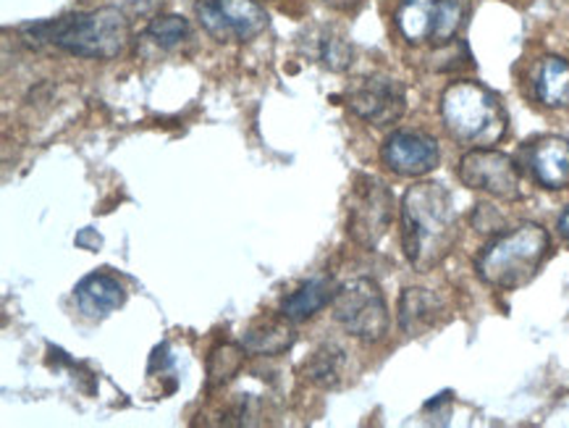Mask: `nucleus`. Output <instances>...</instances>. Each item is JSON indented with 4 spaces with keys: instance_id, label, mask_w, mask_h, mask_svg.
<instances>
[{
    "instance_id": "19",
    "label": "nucleus",
    "mask_w": 569,
    "mask_h": 428,
    "mask_svg": "<svg viewBox=\"0 0 569 428\" xmlns=\"http://www.w3.org/2000/svg\"><path fill=\"white\" fill-rule=\"evenodd\" d=\"M312 56H316V61L323 69L333 71V74H341V71H347L349 67H352L355 48H352V42L341 38V34L333 32V29H320Z\"/></svg>"
},
{
    "instance_id": "15",
    "label": "nucleus",
    "mask_w": 569,
    "mask_h": 428,
    "mask_svg": "<svg viewBox=\"0 0 569 428\" xmlns=\"http://www.w3.org/2000/svg\"><path fill=\"white\" fill-rule=\"evenodd\" d=\"M297 342V331L287 316H262L244 331L242 347L247 355L258 358H276L291 350Z\"/></svg>"
},
{
    "instance_id": "18",
    "label": "nucleus",
    "mask_w": 569,
    "mask_h": 428,
    "mask_svg": "<svg viewBox=\"0 0 569 428\" xmlns=\"http://www.w3.org/2000/svg\"><path fill=\"white\" fill-rule=\"evenodd\" d=\"M347 352L337 345H323L305 362V376L320 389H337L345 381Z\"/></svg>"
},
{
    "instance_id": "8",
    "label": "nucleus",
    "mask_w": 569,
    "mask_h": 428,
    "mask_svg": "<svg viewBox=\"0 0 569 428\" xmlns=\"http://www.w3.org/2000/svg\"><path fill=\"white\" fill-rule=\"evenodd\" d=\"M459 181L470 190L486 192L496 200L517 202L522 198V179L515 158L493 148H472L459 158Z\"/></svg>"
},
{
    "instance_id": "2",
    "label": "nucleus",
    "mask_w": 569,
    "mask_h": 428,
    "mask_svg": "<svg viewBox=\"0 0 569 428\" xmlns=\"http://www.w3.org/2000/svg\"><path fill=\"white\" fill-rule=\"evenodd\" d=\"M21 32L38 46H53L69 56L111 61L129 48L131 19L119 6H103L94 11L66 13L42 24H29Z\"/></svg>"
},
{
    "instance_id": "10",
    "label": "nucleus",
    "mask_w": 569,
    "mask_h": 428,
    "mask_svg": "<svg viewBox=\"0 0 569 428\" xmlns=\"http://www.w3.org/2000/svg\"><path fill=\"white\" fill-rule=\"evenodd\" d=\"M345 103L357 119L373 127H391L407 111V90L399 79L370 74L347 87Z\"/></svg>"
},
{
    "instance_id": "12",
    "label": "nucleus",
    "mask_w": 569,
    "mask_h": 428,
    "mask_svg": "<svg viewBox=\"0 0 569 428\" xmlns=\"http://www.w3.org/2000/svg\"><path fill=\"white\" fill-rule=\"evenodd\" d=\"M520 158L543 190L557 192L569 187V140L565 137H538L525 145Z\"/></svg>"
},
{
    "instance_id": "1",
    "label": "nucleus",
    "mask_w": 569,
    "mask_h": 428,
    "mask_svg": "<svg viewBox=\"0 0 569 428\" xmlns=\"http://www.w3.org/2000/svg\"><path fill=\"white\" fill-rule=\"evenodd\" d=\"M401 250L418 273L433 271L455 250L459 227L451 192L439 181H420L405 192L399 208Z\"/></svg>"
},
{
    "instance_id": "21",
    "label": "nucleus",
    "mask_w": 569,
    "mask_h": 428,
    "mask_svg": "<svg viewBox=\"0 0 569 428\" xmlns=\"http://www.w3.org/2000/svg\"><path fill=\"white\" fill-rule=\"evenodd\" d=\"M144 38L160 50H177L189 38V21L179 13H158L144 29Z\"/></svg>"
},
{
    "instance_id": "22",
    "label": "nucleus",
    "mask_w": 569,
    "mask_h": 428,
    "mask_svg": "<svg viewBox=\"0 0 569 428\" xmlns=\"http://www.w3.org/2000/svg\"><path fill=\"white\" fill-rule=\"evenodd\" d=\"M113 6H119L129 19H148L156 17L160 0H116Z\"/></svg>"
},
{
    "instance_id": "6",
    "label": "nucleus",
    "mask_w": 569,
    "mask_h": 428,
    "mask_svg": "<svg viewBox=\"0 0 569 428\" xmlns=\"http://www.w3.org/2000/svg\"><path fill=\"white\" fill-rule=\"evenodd\" d=\"M470 13V0H401L397 29L410 46H447L455 42Z\"/></svg>"
},
{
    "instance_id": "7",
    "label": "nucleus",
    "mask_w": 569,
    "mask_h": 428,
    "mask_svg": "<svg viewBox=\"0 0 569 428\" xmlns=\"http://www.w3.org/2000/svg\"><path fill=\"white\" fill-rule=\"evenodd\" d=\"M393 221L389 185L370 173H357L347 200V235L365 250H376Z\"/></svg>"
},
{
    "instance_id": "25",
    "label": "nucleus",
    "mask_w": 569,
    "mask_h": 428,
    "mask_svg": "<svg viewBox=\"0 0 569 428\" xmlns=\"http://www.w3.org/2000/svg\"><path fill=\"white\" fill-rule=\"evenodd\" d=\"M557 229H559L561 239H565V242L569 245V206L559 213V219H557Z\"/></svg>"
},
{
    "instance_id": "13",
    "label": "nucleus",
    "mask_w": 569,
    "mask_h": 428,
    "mask_svg": "<svg viewBox=\"0 0 569 428\" xmlns=\"http://www.w3.org/2000/svg\"><path fill=\"white\" fill-rule=\"evenodd\" d=\"M399 326L407 337H422L447 318V305L436 292L422 287H407L399 297Z\"/></svg>"
},
{
    "instance_id": "4",
    "label": "nucleus",
    "mask_w": 569,
    "mask_h": 428,
    "mask_svg": "<svg viewBox=\"0 0 569 428\" xmlns=\"http://www.w3.org/2000/svg\"><path fill=\"white\" fill-rule=\"evenodd\" d=\"M441 119L457 142L472 148H493L505 140L509 116L501 98L486 84L462 79L451 82L441 96Z\"/></svg>"
},
{
    "instance_id": "20",
    "label": "nucleus",
    "mask_w": 569,
    "mask_h": 428,
    "mask_svg": "<svg viewBox=\"0 0 569 428\" xmlns=\"http://www.w3.org/2000/svg\"><path fill=\"white\" fill-rule=\"evenodd\" d=\"M247 350L239 345H218L208 358V389L216 391L242 371Z\"/></svg>"
},
{
    "instance_id": "3",
    "label": "nucleus",
    "mask_w": 569,
    "mask_h": 428,
    "mask_svg": "<svg viewBox=\"0 0 569 428\" xmlns=\"http://www.w3.org/2000/svg\"><path fill=\"white\" fill-rule=\"evenodd\" d=\"M551 252V237L541 223L525 221L520 227L501 231L491 242L480 250L476 260V271L480 281L488 287L505 289H520L530 285L538 277L541 266L546 263Z\"/></svg>"
},
{
    "instance_id": "16",
    "label": "nucleus",
    "mask_w": 569,
    "mask_h": 428,
    "mask_svg": "<svg viewBox=\"0 0 569 428\" xmlns=\"http://www.w3.org/2000/svg\"><path fill=\"white\" fill-rule=\"evenodd\" d=\"M532 92L538 103L551 111L569 108V61L559 56H546L532 74Z\"/></svg>"
},
{
    "instance_id": "11",
    "label": "nucleus",
    "mask_w": 569,
    "mask_h": 428,
    "mask_svg": "<svg viewBox=\"0 0 569 428\" xmlns=\"http://www.w3.org/2000/svg\"><path fill=\"white\" fill-rule=\"evenodd\" d=\"M381 161L397 177L418 179L439 166L441 148L436 137L418 129H397L381 145Z\"/></svg>"
},
{
    "instance_id": "5",
    "label": "nucleus",
    "mask_w": 569,
    "mask_h": 428,
    "mask_svg": "<svg viewBox=\"0 0 569 428\" xmlns=\"http://www.w3.org/2000/svg\"><path fill=\"white\" fill-rule=\"evenodd\" d=\"M331 310L341 329L360 342L376 345L389 334V305H386L381 287L373 279L357 277L337 287Z\"/></svg>"
},
{
    "instance_id": "14",
    "label": "nucleus",
    "mask_w": 569,
    "mask_h": 428,
    "mask_svg": "<svg viewBox=\"0 0 569 428\" xmlns=\"http://www.w3.org/2000/svg\"><path fill=\"white\" fill-rule=\"evenodd\" d=\"M74 300L79 310L92 321H103L127 302V289L116 277L106 271H94L74 287Z\"/></svg>"
},
{
    "instance_id": "23",
    "label": "nucleus",
    "mask_w": 569,
    "mask_h": 428,
    "mask_svg": "<svg viewBox=\"0 0 569 428\" xmlns=\"http://www.w3.org/2000/svg\"><path fill=\"white\" fill-rule=\"evenodd\" d=\"M77 245H82V248H90V250H98L100 245H103V239H100L98 235H94V231H82V235L77 237Z\"/></svg>"
},
{
    "instance_id": "17",
    "label": "nucleus",
    "mask_w": 569,
    "mask_h": 428,
    "mask_svg": "<svg viewBox=\"0 0 569 428\" xmlns=\"http://www.w3.org/2000/svg\"><path fill=\"white\" fill-rule=\"evenodd\" d=\"M333 295H337V285L333 279L320 277L310 279L308 285H302L297 292L283 297L281 313L289 318V321H308V318L318 316L326 305L333 302Z\"/></svg>"
},
{
    "instance_id": "24",
    "label": "nucleus",
    "mask_w": 569,
    "mask_h": 428,
    "mask_svg": "<svg viewBox=\"0 0 569 428\" xmlns=\"http://www.w3.org/2000/svg\"><path fill=\"white\" fill-rule=\"evenodd\" d=\"M320 3H326L328 9H337V11H352L360 6V0H320Z\"/></svg>"
},
{
    "instance_id": "9",
    "label": "nucleus",
    "mask_w": 569,
    "mask_h": 428,
    "mask_svg": "<svg viewBox=\"0 0 569 428\" xmlns=\"http://www.w3.org/2000/svg\"><path fill=\"white\" fill-rule=\"evenodd\" d=\"M194 17L216 42H250L268 29V13L254 0H197Z\"/></svg>"
}]
</instances>
